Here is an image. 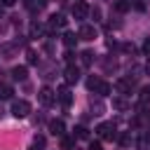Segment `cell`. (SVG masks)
I'll return each mask as SVG.
<instances>
[{"label": "cell", "mask_w": 150, "mask_h": 150, "mask_svg": "<svg viewBox=\"0 0 150 150\" xmlns=\"http://www.w3.org/2000/svg\"><path fill=\"white\" fill-rule=\"evenodd\" d=\"M96 134H98L103 141H112V138L117 136V131H115V124H112V122H101V124L96 127Z\"/></svg>", "instance_id": "1"}, {"label": "cell", "mask_w": 150, "mask_h": 150, "mask_svg": "<svg viewBox=\"0 0 150 150\" xmlns=\"http://www.w3.org/2000/svg\"><path fill=\"white\" fill-rule=\"evenodd\" d=\"M38 98H40V103H42V105H47V108H49V105H54V103H56V91H54L52 87H42V89L38 91Z\"/></svg>", "instance_id": "2"}, {"label": "cell", "mask_w": 150, "mask_h": 150, "mask_svg": "<svg viewBox=\"0 0 150 150\" xmlns=\"http://www.w3.org/2000/svg\"><path fill=\"white\" fill-rule=\"evenodd\" d=\"M30 112V103L28 101H14L12 103V115L14 117H28Z\"/></svg>", "instance_id": "3"}, {"label": "cell", "mask_w": 150, "mask_h": 150, "mask_svg": "<svg viewBox=\"0 0 150 150\" xmlns=\"http://www.w3.org/2000/svg\"><path fill=\"white\" fill-rule=\"evenodd\" d=\"M89 12H91V9H89V5H87V2H82V0H77V2L73 5V16H75L77 21L87 19V16H89Z\"/></svg>", "instance_id": "4"}, {"label": "cell", "mask_w": 150, "mask_h": 150, "mask_svg": "<svg viewBox=\"0 0 150 150\" xmlns=\"http://www.w3.org/2000/svg\"><path fill=\"white\" fill-rule=\"evenodd\" d=\"M77 38L89 42V40H94V38H96V28H94V26H89V23H84V26H80V30H77Z\"/></svg>", "instance_id": "5"}, {"label": "cell", "mask_w": 150, "mask_h": 150, "mask_svg": "<svg viewBox=\"0 0 150 150\" xmlns=\"http://www.w3.org/2000/svg\"><path fill=\"white\" fill-rule=\"evenodd\" d=\"M63 26H66V19H63L61 14H52V16H49V23H47V28H49L52 33H54V30H59V28H63Z\"/></svg>", "instance_id": "6"}, {"label": "cell", "mask_w": 150, "mask_h": 150, "mask_svg": "<svg viewBox=\"0 0 150 150\" xmlns=\"http://www.w3.org/2000/svg\"><path fill=\"white\" fill-rule=\"evenodd\" d=\"M49 131H52L54 136H66V124H63V120H52V122H49Z\"/></svg>", "instance_id": "7"}, {"label": "cell", "mask_w": 150, "mask_h": 150, "mask_svg": "<svg viewBox=\"0 0 150 150\" xmlns=\"http://www.w3.org/2000/svg\"><path fill=\"white\" fill-rule=\"evenodd\" d=\"M63 75H66V82H68V84H75V82L80 80V70H77L75 66H68Z\"/></svg>", "instance_id": "8"}, {"label": "cell", "mask_w": 150, "mask_h": 150, "mask_svg": "<svg viewBox=\"0 0 150 150\" xmlns=\"http://www.w3.org/2000/svg\"><path fill=\"white\" fill-rule=\"evenodd\" d=\"M45 145H47V138H45L42 134H38V136H33V141H30L28 150H45Z\"/></svg>", "instance_id": "9"}, {"label": "cell", "mask_w": 150, "mask_h": 150, "mask_svg": "<svg viewBox=\"0 0 150 150\" xmlns=\"http://www.w3.org/2000/svg\"><path fill=\"white\" fill-rule=\"evenodd\" d=\"M12 77L19 80V82H23V80L28 77V68H26V66H16V68H12Z\"/></svg>", "instance_id": "10"}, {"label": "cell", "mask_w": 150, "mask_h": 150, "mask_svg": "<svg viewBox=\"0 0 150 150\" xmlns=\"http://www.w3.org/2000/svg\"><path fill=\"white\" fill-rule=\"evenodd\" d=\"M56 98H59V101H61V105H66V108L73 103V94H70L68 89H61V91L56 94Z\"/></svg>", "instance_id": "11"}, {"label": "cell", "mask_w": 150, "mask_h": 150, "mask_svg": "<svg viewBox=\"0 0 150 150\" xmlns=\"http://www.w3.org/2000/svg\"><path fill=\"white\" fill-rule=\"evenodd\" d=\"M61 40H63V45H66L68 49H73V47H75V42H77L80 38H77L75 33H63V38H61Z\"/></svg>", "instance_id": "12"}, {"label": "cell", "mask_w": 150, "mask_h": 150, "mask_svg": "<svg viewBox=\"0 0 150 150\" xmlns=\"http://www.w3.org/2000/svg\"><path fill=\"white\" fill-rule=\"evenodd\" d=\"M101 82H103L101 77H94V75H91V77L87 80V89H89V91H98V87H101Z\"/></svg>", "instance_id": "13"}, {"label": "cell", "mask_w": 150, "mask_h": 150, "mask_svg": "<svg viewBox=\"0 0 150 150\" xmlns=\"http://www.w3.org/2000/svg\"><path fill=\"white\" fill-rule=\"evenodd\" d=\"M131 87H134V80H129V77H124V80H120V82H117V89H120V91H124V94H127V91H131Z\"/></svg>", "instance_id": "14"}, {"label": "cell", "mask_w": 150, "mask_h": 150, "mask_svg": "<svg viewBox=\"0 0 150 150\" xmlns=\"http://www.w3.org/2000/svg\"><path fill=\"white\" fill-rule=\"evenodd\" d=\"M12 94H14V89H12V84H0V98H2V101H7V98H12Z\"/></svg>", "instance_id": "15"}, {"label": "cell", "mask_w": 150, "mask_h": 150, "mask_svg": "<svg viewBox=\"0 0 150 150\" xmlns=\"http://www.w3.org/2000/svg\"><path fill=\"white\" fill-rule=\"evenodd\" d=\"M23 5L35 12V9H42V7H45V0H23Z\"/></svg>", "instance_id": "16"}, {"label": "cell", "mask_w": 150, "mask_h": 150, "mask_svg": "<svg viewBox=\"0 0 150 150\" xmlns=\"http://www.w3.org/2000/svg\"><path fill=\"white\" fill-rule=\"evenodd\" d=\"M138 101H141V105L150 103V87H143V89H141V94H138Z\"/></svg>", "instance_id": "17"}, {"label": "cell", "mask_w": 150, "mask_h": 150, "mask_svg": "<svg viewBox=\"0 0 150 150\" xmlns=\"http://www.w3.org/2000/svg\"><path fill=\"white\" fill-rule=\"evenodd\" d=\"M80 59H82V63H84V66H91V61H94V52H89V49H87V52H82V54H80Z\"/></svg>", "instance_id": "18"}, {"label": "cell", "mask_w": 150, "mask_h": 150, "mask_svg": "<svg viewBox=\"0 0 150 150\" xmlns=\"http://www.w3.org/2000/svg\"><path fill=\"white\" fill-rule=\"evenodd\" d=\"M61 148H66V150L75 148V138H70V136H61Z\"/></svg>", "instance_id": "19"}, {"label": "cell", "mask_w": 150, "mask_h": 150, "mask_svg": "<svg viewBox=\"0 0 150 150\" xmlns=\"http://www.w3.org/2000/svg\"><path fill=\"white\" fill-rule=\"evenodd\" d=\"M129 7H131L129 0H117V2H115V9H117V12H129Z\"/></svg>", "instance_id": "20"}, {"label": "cell", "mask_w": 150, "mask_h": 150, "mask_svg": "<svg viewBox=\"0 0 150 150\" xmlns=\"http://www.w3.org/2000/svg\"><path fill=\"white\" fill-rule=\"evenodd\" d=\"M96 94H98V96H108V94H110V84H108V82H101V87H98Z\"/></svg>", "instance_id": "21"}, {"label": "cell", "mask_w": 150, "mask_h": 150, "mask_svg": "<svg viewBox=\"0 0 150 150\" xmlns=\"http://www.w3.org/2000/svg\"><path fill=\"white\" fill-rule=\"evenodd\" d=\"M112 105H115L117 110H127V108H129V103H127L124 98H115V101H112Z\"/></svg>", "instance_id": "22"}, {"label": "cell", "mask_w": 150, "mask_h": 150, "mask_svg": "<svg viewBox=\"0 0 150 150\" xmlns=\"http://www.w3.org/2000/svg\"><path fill=\"white\" fill-rule=\"evenodd\" d=\"M75 136H77V138H89V131H87L84 127H77V129H75Z\"/></svg>", "instance_id": "23"}, {"label": "cell", "mask_w": 150, "mask_h": 150, "mask_svg": "<svg viewBox=\"0 0 150 150\" xmlns=\"http://www.w3.org/2000/svg\"><path fill=\"white\" fill-rule=\"evenodd\" d=\"M120 143H122V145H129V143H131V134H129V131H124V134L120 136Z\"/></svg>", "instance_id": "24"}, {"label": "cell", "mask_w": 150, "mask_h": 150, "mask_svg": "<svg viewBox=\"0 0 150 150\" xmlns=\"http://www.w3.org/2000/svg\"><path fill=\"white\" fill-rule=\"evenodd\" d=\"M30 33H33V35H40V33H42V26H40V23H33V26H30Z\"/></svg>", "instance_id": "25"}, {"label": "cell", "mask_w": 150, "mask_h": 150, "mask_svg": "<svg viewBox=\"0 0 150 150\" xmlns=\"http://www.w3.org/2000/svg\"><path fill=\"white\" fill-rule=\"evenodd\" d=\"M73 61H75V54L68 49V52H66V63H68V66H73Z\"/></svg>", "instance_id": "26"}, {"label": "cell", "mask_w": 150, "mask_h": 150, "mask_svg": "<svg viewBox=\"0 0 150 150\" xmlns=\"http://www.w3.org/2000/svg\"><path fill=\"white\" fill-rule=\"evenodd\" d=\"M143 54H148V56H150V38H145V40H143Z\"/></svg>", "instance_id": "27"}, {"label": "cell", "mask_w": 150, "mask_h": 150, "mask_svg": "<svg viewBox=\"0 0 150 150\" xmlns=\"http://www.w3.org/2000/svg\"><path fill=\"white\" fill-rule=\"evenodd\" d=\"M89 150H103V145H101L98 141H91V143H89Z\"/></svg>", "instance_id": "28"}, {"label": "cell", "mask_w": 150, "mask_h": 150, "mask_svg": "<svg viewBox=\"0 0 150 150\" xmlns=\"http://www.w3.org/2000/svg\"><path fill=\"white\" fill-rule=\"evenodd\" d=\"M122 49H124V52H131V54H134V45H129V42H124V45H122Z\"/></svg>", "instance_id": "29"}, {"label": "cell", "mask_w": 150, "mask_h": 150, "mask_svg": "<svg viewBox=\"0 0 150 150\" xmlns=\"http://www.w3.org/2000/svg\"><path fill=\"white\" fill-rule=\"evenodd\" d=\"M28 63H38V56L33 52H28Z\"/></svg>", "instance_id": "30"}, {"label": "cell", "mask_w": 150, "mask_h": 150, "mask_svg": "<svg viewBox=\"0 0 150 150\" xmlns=\"http://www.w3.org/2000/svg\"><path fill=\"white\" fill-rule=\"evenodd\" d=\"M14 2H16V0H0V5H2V7H12Z\"/></svg>", "instance_id": "31"}, {"label": "cell", "mask_w": 150, "mask_h": 150, "mask_svg": "<svg viewBox=\"0 0 150 150\" xmlns=\"http://www.w3.org/2000/svg\"><path fill=\"white\" fill-rule=\"evenodd\" d=\"M145 73L150 75V56H148V61H145Z\"/></svg>", "instance_id": "32"}]
</instances>
